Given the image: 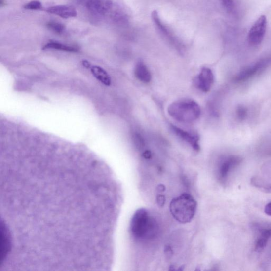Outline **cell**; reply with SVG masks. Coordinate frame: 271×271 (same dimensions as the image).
<instances>
[{
	"instance_id": "1",
	"label": "cell",
	"mask_w": 271,
	"mask_h": 271,
	"mask_svg": "<svg viewBox=\"0 0 271 271\" xmlns=\"http://www.w3.org/2000/svg\"><path fill=\"white\" fill-rule=\"evenodd\" d=\"M130 230L133 238L139 241L155 239L159 233V224L146 209L137 210L132 217Z\"/></svg>"
},
{
	"instance_id": "2",
	"label": "cell",
	"mask_w": 271,
	"mask_h": 271,
	"mask_svg": "<svg viewBox=\"0 0 271 271\" xmlns=\"http://www.w3.org/2000/svg\"><path fill=\"white\" fill-rule=\"evenodd\" d=\"M168 113L179 122L192 123L199 118L201 109L193 100L184 99L175 101L168 108Z\"/></svg>"
},
{
	"instance_id": "3",
	"label": "cell",
	"mask_w": 271,
	"mask_h": 271,
	"mask_svg": "<svg viewBox=\"0 0 271 271\" xmlns=\"http://www.w3.org/2000/svg\"><path fill=\"white\" fill-rule=\"evenodd\" d=\"M196 208V202L191 195L188 194L175 197L171 202L170 206L172 216L182 224H187L192 221Z\"/></svg>"
},
{
	"instance_id": "4",
	"label": "cell",
	"mask_w": 271,
	"mask_h": 271,
	"mask_svg": "<svg viewBox=\"0 0 271 271\" xmlns=\"http://www.w3.org/2000/svg\"><path fill=\"white\" fill-rule=\"evenodd\" d=\"M86 6L95 16L111 17L115 20L123 19L124 14L112 0H87Z\"/></svg>"
},
{
	"instance_id": "5",
	"label": "cell",
	"mask_w": 271,
	"mask_h": 271,
	"mask_svg": "<svg viewBox=\"0 0 271 271\" xmlns=\"http://www.w3.org/2000/svg\"><path fill=\"white\" fill-rule=\"evenodd\" d=\"M267 28V19L265 15L256 20L249 31L248 41L252 46H258L265 38Z\"/></svg>"
},
{
	"instance_id": "6",
	"label": "cell",
	"mask_w": 271,
	"mask_h": 271,
	"mask_svg": "<svg viewBox=\"0 0 271 271\" xmlns=\"http://www.w3.org/2000/svg\"><path fill=\"white\" fill-rule=\"evenodd\" d=\"M11 235L8 225L1 219V248H0V265L6 259L12 248Z\"/></svg>"
},
{
	"instance_id": "7",
	"label": "cell",
	"mask_w": 271,
	"mask_h": 271,
	"mask_svg": "<svg viewBox=\"0 0 271 271\" xmlns=\"http://www.w3.org/2000/svg\"><path fill=\"white\" fill-rule=\"evenodd\" d=\"M214 83L213 72L208 68H203L195 79V85L204 92L209 91Z\"/></svg>"
},
{
	"instance_id": "8",
	"label": "cell",
	"mask_w": 271,
	"mask_h": 271,
	"mask_svg": "<svg viewBox=\"0 0 271 271\" xmlns=\"http://www.w3.org/2000/svg\"><path fill=\"white\" fill-rule=\"evenodd\" d=\"M171 129L176 135L188 143L194 150H200V138L198 135L173 125H171Z\"/></svg>"
},
{
	"instance_id": "9",
	"label": "cell",
	"mask_w": 271,
	"mask_h": 271,
	"mask_svg": "<svg viewBox=\"0 0 271 271\" xmlns=\"http://www.w3.org/2000/svg\"><path fill=\"white\" fill-rule=\"evenodd\" d=\"M152 18L154 23L155 24L156 27L161 33L165 36V38L170 41L173 45L180 47V43L177 39L175 38L174 36L171 33V31L162 23L161 21L158 13L157 11L155 10L152 13Z\"/></svg>"
},
{
	"instance_id": "10",
	"label": "cell",
	"mask_w": 271,
	"mask_h": 271,
	"mask_svg": "<svg viewBox=\"0 0 271 271\" xmlns=\"http://www.w3.org/2000/svg\"><path fill=\"white\" fill-rule=\"evenodd\" d=\"M240 162L241 159L237 156H232L224 161L219 168L218 175L220 180L224 181L228 178L232 168L238 165Z\"/></svg>"
},
{
	"instance_id": "11",
	"label": "cell",
	"mask_w": 271,
	"mask_h": 271,
	"mask_svg": "<svg viewBox=\"0 0 271 271\" xmlns=\"http://www.w3.org/2000/svg\"><path fill=\"white\" fill-rule=\"evenodd\" d=\"M47 12L55 14L64 19L75 17L77 16V11L74 7L69 5H56L49 7Z\"/></svg>"
},
{
	"instance_id": "12",
	"label": "cell",
	"mask_w": 271,
	"mask_h": 271,
	"mask_svg": "<svg viewBox=\"0 0 271 271\" xmlns=\"http://www.w3.org/2000/svg\"><path fill=\"white\" fill-rule=\"evenodd\" d=\"M266 65L267 61L262 60L251 66V67L246 68L241 71L236 77L235 78L236 81L238 82H244L245 80L250 78L265 68Z\"/></svg>"
},
{
	"instance_id": "13",
	"label": "cell",
	"mask_w": 271,
	"mask_h": 271,
	"mask_svg": "<svg viewBox=\"0 0 271 271\" xmlns=\"http://www.w3.org/2000/svg\"><path fill=\"white\" fill-rule=\"evenodd\" d=\"M134 74L136 77L142 82L146 83L151 81V73L146 65L142 62H138L136 64Z\"/></svg>"
},
{
	"instance_id": "14",
	"label": "cell",
	"mask_w": 271,
	"mask_h": 271,
	"mask_svg": "<svg viewBox=\"0 0 271 271\" xmlns=\"http://www.w3.org/2000/svg\"><path fill=\"white\" fill-rule=\"evenodd\" d=\"M92 75L99 81L106 86H109L111 85L112 80L107 72L98 66H92L90 67Z\"/></svg>"
},
{
	"instance_id": "15",
	"label": "cell",
	"mask_w": 271,
	"mask_h": 271,
	"mask_svg": "<svg viewBox=\"0 0 271 271\" xmlns=\"http://www.w3.org/2000/svg\"><path fill=\"white\" fill-rule=\"evenodd\" d=\"M55 49L64 51V52L76 53L78 52L79 48L76 46L66 45L56 41H50L45 46H44L42 50Z\"/></svg>"
},
{
	"instance_id": "16",
	"label": "cell",
	"mask_w": 271,
	"mask_h": 271,
	"mask_svg": "<svg viewBox=\"0 0 271 271\" xmlns=\"http://www.w3.org/2000/svg\"><path fill=\"white\" fill-rule=\"evenodd\" d=\"M47 27L51 31L57 34H62L65 31V26L63 24L56 21H50L47 24Z\"/></svg>"
},
{
	"instance_id": "17",
	"label": "cell",
	"mask_w": 271,
	"mask_h": 271,
	"mask_svg": "<svg viewBox=\"0 0 271 271\" xmlns=\"http://www.w3.org/2000/svg\"><path fill=\"white\" fill-rule=\"evenodd\" d=\"M24 9L30 10H40L42 8L41 3L38 0L29 2L24 6Z\"/></svg>"
},
{
	"instance_id": "18",
	"label": "cell",
	"mask_w": 271,
	"mask_h": 271,
	"mask_svg": "<svg viewBox=\"0 0 271 271\" xmlns=\"http://www.w3.org/2000/svg\"><path fill=\"white\" fill-rule=\"evenodd\" d=\"M268 239L261 237L257 241H256L255 245V250L258 251H260L265 248L267 244Z\"/></svg>"
},
{
	"instance_id": "19",
	"label": "cell",
	"mask_w": 271,
	"mask_h": 271,
	"mask_svg": "<svg viewBox=\"0 0 271 271\" xmlns=\"http://www.w3.org/2000/svg\"><path fill=\"white\" fill-rule=\"evenodd\" d=\"M226 9L229 12H232L235 8V3L233 0H220Z\"/></svg>"
},
{
	"instance_id": "20",
	"label": "cell",
	"mask_w": 271,
	"mask_h": 271,
	"mask_svg": "<svg viewBox=\"0 0 271 271\" xmlns=\"http://www.w3.org/2000/svg\"><path fill=\"white\" fill-rule=\"evenodd\" d=\"M237 114L238 118L240 120H243L245 118L247 114L246 108L242 106H240L237 109Z\"/></svg>"
},
{
	"instance_id": "21",
	"label": "cell",
	"mask_w": 271,
	"mask_h": 271,
	"mask_svg": "<svg viewBox=\"0 0 271 271\" xmlns=\"http://www.w3.org/2000/svg\"><path fill=\"white\" fill-rule=\"evenodd\" d=\"M157 202L158 204V206L162 207L164 206V205L165 203V197L163 195H158L157 197Z\"/></svg>"
},
{
	"instance_id": "22",
	"label": "cell",
	"mask_w": 271,
	"mask_h": 271,
	"mask_svg": "<svg viewBox=\"0 0 271 271\" xmlns=\"http://www.w3.org/2000/svg\"><path fill=\"white\" fill-rule=\"evenodd\" d=\"M262 237L269 239L271 237V229L264 231L262 233Z\"/></svg>"
},
{
	"instance_id": "23",
	"label": "cell",
	"mask_w": 271,
	"mask_h": 271,
	"mask_svg": "<svg viewBox=\"0 0 271 271\" xmlns=\"http://www.w3.org/2000/svg\"><path fill=\"white\" fill-rule=\"evenodd\" d=\"M265 211L266 214H267L269 216H271V202L268 203L267 205V206L265 208Z\"/></svg>"
},
{
	"instance_id": "24",
	"label": "cell",
	"mask_w": 271,
	"mask_h": 271,
	"mask_svg": "<svg viewBox=\"0 0 271 271\" xmlns=\"http://www.w3.org/2000/svg\"><path fill=\"white\" fill-rule=\"evenodd\" d=\"M143 156L146 159H149L151 157V152L149 151H146L143 154Z\"/></svg>"
},
{
	"instance_id": "25",
	"label": "cell",
	"mask_w": 271,
	"mask_h": 271,
	"mask_svg": "<svg viewBox=\"0 0 271 271\" xmlns=\"http://www.w3.org/2000/svg\"><path fill=\"white\" fill-rule=\"evenodd\" d=\"M83 65L86 68H89V69L91 67L90 63L89 62L87 61H83Z\"/></svg>"
},
{
	"instance_id": "26",
	"label": "cell",
	"mask_w": 271,
	"mask_h": 271,
	"mask_svg": "<svg viewBox=\"0 0 271 271\" xmlns=\"http://www.w3.org/2000/svg\"><path fill=\"white\" fill-rule=\"evenodd\" d=\"M267 190H268V191L271 192V186L268 188Z\"/></svg>"
}]
</instances>
